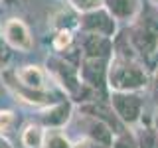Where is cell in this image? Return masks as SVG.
I'll return each instance as SVG.
<instances>
[{"instance_id": "1", "label": "cell", "mask_w": 158, "mask_h": 148, "mask_svg": "<svg viewBox=\"0 0 158 148\" xmlns=\"http://www.w3.org/2000/svg\"><path fill=\"white\" fill-rule=\"evenodd\" d=\"M127 34L140 61L150 71H154L158 67V6L150 2L148 6H142L136 20L131 22Z\"/></svg>"}, {"instance_id": "2", "label": "cell", "mask_w": 158, "mask_h": 148, "mask_svg": "<svg viewBox=\"0 0 158 148\" xmlns=\"http://www.w3.org/2000/svg\"><path fill=\"white\" fill-rule=\"evenodd\" d=\"M150 69L138 57L113 56L109 61V91H136L142 93L150 87Z\"/></svg>"}, {"instance_id": "3", "label": "cell", "mask_w": 158, "mask_h": 148, "mask_svg": "<svg viewBox=\"0 0 158 148\" xmlns=\"http://www.w3.org/2000/svg\"><path fill=\"white\" fill-rule=\"evenodd\" d=\"M109 103L118 121L128 128H135L144 118V99L136 91H109Z\"/></svg>"}, {"instance_id": "4", "label": "cell", "mask_w": 158, "mask_h": 148, "mask_svg": "<svg viewBox=\"0 0 158 148\" xmlns=\"http://www.w3.org/2000/svg\"><path fill=\"white\" fill-rule=\"evenodd\" d=\"M0 79H2V85L16 97V101L24 103V105H28V107L42 109V107L49 105V103H53L52 101L53 97H52L49 91H36V89H30L26 85H22L16 77V69L2 67L0 69Z\"/></svg>"}, {"instance_id": "5", "label": "cell", "mask_w": 158, "mask_h": 148, "mask_svg": "<svg viewBox=\"0 0 158 148\" xmlns=\"http://www.w3.org/2000/svg\"><path fill=\"white\" fill-rule=\"evenodd\" d=\"M73 122H75V126L79 128V136L91 138V140L101 142V144H105L109 148L113 146V140H115L117 132L111 128V125H107V122L101 121L99 117L79 111L77 115H73Z\"/></svg>"}, {"instance_id": "6", "label": "cell", "mask_w": 158, "mask_h": 148, "mask_svg": "<svg viewBox=\"0 0 158 148\" xmlns=\"http://www.w3.org/2000/svg\"><path fill=\"white\" fill-rule=\"evenodd\" d=\"M109 61L107 57H83L79 61V75H81L83 85H87L89 89L97 93H103L107 89L109 91V83H107V75H109Z\"/></svg>"}, {"instance_id": "7", "label": "cell", "mask_w": 158, "mask_h": 148, "mask_svg": "<svg viewBox=\"0 0 158 148\" xmlns=\"http://www.w3.org/2000/svg\"><path fill=\"white\" fill-rule=\"evenodd\" d=\"M79 30H81V34H99V36L107 38H115L118 34L117 20L113 18V14L105 6L81 14L79 16Z\"/></svg>"}, {"instance_id": "8", "label": "cell", "mask_w": 158, "mask_h": 148, "mask_svg": "<svg viewBox=\"0 0 158 148\" xmlns=\"http://www.w3.org/2000/svg\"><path fill=\"white\" fill-rule=\"evenodd\" d=\"M2 39L8 43L10 49L20 53H28L34 49V36L32 30L22 18H8L2 26Z\"/></svg>"}, {"instance_id": "9", "label": "cell", "mask_w": 158, "mask_h": 148, "mask_svg": "<svg viewBox=\"0 0 158 148\" xmlns=\"http://www.w3.org/2000/svg\"><path fill=\"white\" fill-rule=\"evenodd\" d=\"M73 121V103L71 99H59L49 105L38 109V122L44 128H65Z\"/></svg>"}, {"instance_id": "10", "label": "cell", "mask_w": 158, "mask_h": 148, "mask_svg": "<svg viewBox=\"0 0 158 148\" xmlns=\"http://www.w3.org/2000/svg\"><path fill=\"white\" fill-rule=\"evenodd\" d=\"M83 57H107L111 59L115 49H113V38L99 36V34H83L81 46H79Z\"/></svg>"}, {"instance_id": "11", "label": "cell", "mask_w": 158, "mask_h": 148, "mask_svg": "<svg viewBox=\"0 0 158 148\" xmlns=\"http://www.w3.org/2000/svg\"><path fill=\"white\" fill-rule=\"evenodd\" d=\"M16 77L22 85H26L30 89L36 91H49V73L46 67L36 65V63H28L16 69Z\"/></svg>"}, {"instance_id": "12", "label": "cell", "mask_w": 158, "mask_h": 148, "mask_svg": "<svg viewBox=\"0 0 158 148\" xmlns=\"http://www.w3.org/2000/svg\"><path fill=\"white\" fill-rule=\"evenodd\" d=\"M103 6L113 14L117 22H135L142 10L140 0H103Z\"/></svg>"}, {"instance_id": "13", "label": "cell", "mask_w": 158, "mask_h": 148, "mask_svg": "<svg viewBox=\"0 0 158 148\" xmlns=\"http://www.w3.org/2000/svg\"><path fill=\"white\" fill-rule=\"evenodd\" d=\"M44 138H46V128L40 122H28L20 132V144L24 148H44Z\"/></svg>"}, {"instance_id": "14", "label": "cell", "mask_w": 158, "mask_h": 148, "mask_svg": "<svg viewBox=\"0 0 158 148\" xmlns=\"http://www.w3.org/2000/svg\"><path fill=\"white\" fill-rule=\"evenodd\" d=\"M136 136V142H138V148H158V130L154 128V125L150 122H144L142 118L138 125L132 128Z\"/></svg>"}, {"instance_id": "15", "label": "cell", "mask_w": 158, "mask_h": 148, "mask_svg": "<svg viewBox=\"0 0 158 148\" xmlns=\"http://www.w3.org/2000/svg\"><path fill=\"white\" fill-rule=\"evenodd\" d=\"M44 148H73V140L63 128H46Z\"/></svg>"}, {"instance_id": "16", "label": "cell", "mask_w": 158, "mask_h": 148, "mask_svg": "<svg viewBox=\"0 0 158 148\" xmlns=\"http://www.w3.org/2000/svg\"><path fill=\"white\" fill-rule=\"evenodd\" d=\"M79 16L73 8H69L67 12L65 10H59V12L53 16V28L56 30H79Z\"/></svg>"}, {"instance_id": "17", "label": "cell", "mask_w": 158, "mask_h": 148, "mask_svg": "<svg viewBox=\"0 0 158 148\" xmlns=\"http://www.w3.org/2000/svg\"><path fill=\"white\" fill-rule=\"evenodd\" d=\"M73 39H75L73 30H57L53 39H52V46H53V49H56L57 53H65V51L71 49Z\"/></svg>"}, {"instance_id": "18", "label": "cell", "mask_w": 158, "mask_h": 148, "mask_svg": "<svg viewBox=\"0 0 158 148\" xmlns=\"http://www.w3.org/2000/svg\"><path fill=\"white\" fill-rule=\"evenodd\" d=\"M111 148H138V142H136L135 132L128 130V128H125V130H121V132H117Z\"/></svg>"}, {"instance_id": "19", "label": "cell", "mask_w": 158, "mask_h": 148, "mask_svg": "<svg viewBox=\"0 0 158 148\" xmlns=\"http://www.w3.org/2000/svg\"><path fill=\"white\" fill-rule=\"evenodd\" d=\"M65 2L77 14H85V12H91V10H97L103 6V0H65Z\"/></svg>"}, {"instance_id": "20", "label": "cell", "mask_w": 158, "mask_h": 148, "mask_svg": "<svg viewBox=\"0 0 158 148\" xmlns=\"http://www.w3.org/2000/svg\"><path fill=\"white\" fill-rule=\"evenodd\" d=\"M16 126V113L8 111V109H0V132L8 134Z\"/></svg>"}, {"instance_id": "21", "label": "cell", "mask_w": 158, "mask_h": 148, "mask_svg": "<svg viewBox=\"0 0 158 148\" xmlns=\"http://www.w3.org/2000/svg\"><path fill=\"white\" fill-rule=\"evenodd\" d=\"M73 148H109L101 142H95L91 138H85V136H79L75 142H73Z\"/></svg>"}, {"instance_id": "22", "label": "cell", "mask_w": 158, "mask_h": 148, "mask_svg": "<svg viewBox=\"0 0 158 148\" xmlns=\"http://www.w3.org/2000/svg\"><path fill=\"white\" fill-rule=\"evenodd\" d=\"M8 49H10V47H8V43L2 39V42H0V69L6 67L4 63H6V59H8Z\"/></svg>"}, {"instance_id": "23", "label": "cell", "mask_w": 158, "mask_h": 148, "mask_svg": "<svg viewBox=\"0 0 158 148\" xmlns=\"http://www.w3.org/2000/svg\"><path fill=\"white\" fill-rule=\"evenodd\" d=\"M0 148H14L12 142H10L6 138V134H2V132H0Z\"/></svg>"}, {"instance_id": "24", "label": "cell", "mask_w": 158, "mask_h": 148, "mask_svg": "<svg viewBox=\"0 0 158 148\" xmlns=\"http://www.w3.org/2000/svg\"><path fill=\"white\" fill-rule=\"evenodd\" d=\"M152 125H154V128L158 130V109L154 111V115H152Z\"/></svg>"}, {"instance_id": "25", "label": "cell", "mask_w": 158, "mask_h": 148, "mask_svg": "<svg viewBox=\"0 0 158 148\" xmlns=\"http://www.w3.org/2000/svg\"><path fill=\"white\" fill-rule=\"evenodd\" d=\"M150 4H154V6H158V0H148Z\"/></svg>"}, {"instance_id": "26", "label": "cell", "mask_w": 158, "mask_h": 148, "mask_svg": "<svg viewBox=\"0 0 158 148\" xmlns=\"http://www.w3.org/2000/svg\"><path fill=\"white\" fill-rule=\"evenodd\" d=\"M0 36H2V26H0Z\"/></svg>"}, {"instance_id": "27", "label": "cell", "mask_w": 158, "mask_h": 148, "mask_svg": "<svg viewBox=\"0 0 158 148\" xmlns=\"http://www.w3.org/2000/svg\"><path fill=\"white\" fill-rule=\"evenodd\" d=\"M0 2H2V0H0Z\"/></svg>"}]
</instances>
